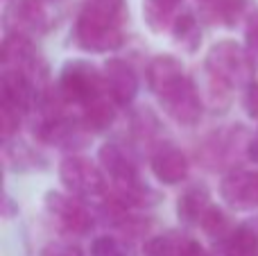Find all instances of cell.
I'll return each instance as SVG.
<instances>
[{
    "mask_svg": "<svg viewBox=\"0 0 258 256\" xmlns=\"http://www.w3.org/2000/svg\"><path fill=\"white\" fill-rule=\"evenodd\" d=\"M43 207L48 218L66 236H89L93 229V213L86 209V202L73 198L66 190H48L43 198Z\"/></svg>",
    "mask_w": 258,
    "mask_h": 256,
    "instance_id": "obj_7",
    "label": "cell"
},
{
    "mask_svg": "<svg viewBox=\"0 0 258 256\" xmlns=\"http://www.w3.org/2000/svg\"><path fill=\"white\" fill-rule=\"evenodd\" d=\"M134 125V134H136V139L141 141V143H154V136L156 132H159V120H156V116L150 111V109H141V111L134 116L132 120Z\"/></svg>",
    "mask_w": 258,
    "mask_h": 256,
    "instance_id": "obj_21",
    "label": "cell"
},
{
    "mask_svg": "<svg viewBox=\"0 0 258 256\" xmlns=\"http://www.w3.org/2000/svg\"><path fill=\"white\" fill-rule=\"evenodd\" d=\"M220 198L233 211H254L258 207V170L233 168L220 181Z\"/></svg>",
    "mask_w": 258,
    "mask_h": 256,
    "instance_id": "obj_9",
    "label": "cell"
},
{
    "mask_svg": "<svg viewBox=\"0 0 258 256\" xmlns=\"http://www.w3.org/2000/svg\"><path fill=\"white\" fill-rule=\"evenodd\" d=\"M150 168L156 181H161L165 186H177L181 181H186L188 175H190L188 157L172 143H161L159 148H154V152L150 157Z\"/></svg>",
    "mask_w": 258,
    "mask_h": 256,
    "instance_id": "obj_12",
    "label": "cell"
},
{
    "mask_svg": "<svg viewBox=\"0 0 258 256\" xmlns=\"http://www.w3.org/2000/svg\"><path fill=\"white\" fill-rule=\"evenodd\" d=\"M116 111H118V107L104 93L98 100L89 102L84 109H80V118L91 134H102V132H107L116 122Z\"/></svg>",
    "mask_w": 258,
    "mask_h": 256,
    "instance_id": "obj_15",
    "label": "cell"
},
{
    "mask_svg": "<svg viewBox=\"0 0 258 256\" xmlns=\"http://www.w3.org/2000/svg\"><path fill=\"white\" fill-rule=\"evenodd\" d=\"M245 48L258 66V7L251 9L245 18Z\"/></svg>",
    "mask_w": 258,
    "mask_h": 256,
    "instance_id": "obj_22",
    "label": "cell"
},
{
    "mask_svg": "<svg viewBox=\"0 0 258 256\" xmlns=\"http://www.w3.org/2000/svg\"><path fill=\"white\" fill-rule=\"evenodd\" d=\"M147 86L161 109L181 127H195L204 113V98L188 77L183 63L174 54H156L147 63Z\"/></svg>",
    "mask_w": 258,
    "mask_h": 256,
    "instance_id": "obj_1",
    "label": "cell"
},
{
    "mask_svg": "<svg viewBox=\"0 0 258 256\" xmlns=\"http://www.w3.org/2000/svg\"><path fill=\"white\" fill-rule=\"evenodd\" d=\"M98 163L109 179V188H127L143 181L136 159L120 143H104L98 152Z\"/></svg>",
    "mask_w": 258,
    "mask_h": 256,
    "instance_id": "obj_10",
    "label": "cell"
},
{
    "mask_svg": "<svg viewBox=\"0 0 258 256\" xmlns=\"http://www.w3.org/2000/svg\"><path fill=\"white\" fill-rule=\"evenodd\" d=\"M91 256H132L127 247V240H122L120 236L104 234L91 243Z\"/></svg>",
    "mask_w": 258,
    "mask_h": 256,
    "instance_id": "obj_20",
    "label": "cell"
},
{
    "mask_svg": "<svg viewBox=\"0 0 258 256\" xmlns=\"http://www.w3.org/2000/svg\"><path fill=\"white\" fill-rule=\"evenodd\" d=\"M170 32H172L174 43L181 50H186V52H197V48H200V43H202V27H200L197 16L190 9L177 14Z\"/></svg>",
    "mask_w": 258,
    "mask_h": 256,
    "instance_id": "obj_16",
    "label": "cell"
},
{
    "mask_svg": "<svg viewBox=\"0 0 258 256\" xmlns=\"http://www.w3.org/2000/svg\"><path fill=\"white\" fill-rule=\"evenodd\" d=\"M16 213H18V204H14V200L9 198L7 193H5L3 195V216L9 220V218H14Z\"/></svg>",
    "mask_w": 258,
    "mask_h": 256,
    "instance_id": "obj_27",
    "label": "cell"
},
{
    "mask_svg": "<svg viewBox=\"0 0 258 256\" xmlns=\"http://www.w3.org/2000/svg\"><path fill=\"white\" fill-rule=\"evenodd\" d=\"M104 75V91L113 100L118 109H125L136 100L138 95V73L134 71V66L120 57H111L104 61L102 66Z\"/></svg>",
    "mask_w": 258,
    "mask_h": 256,
    "instance_id": "obj_11",
    "label": "cell"
},
{
    "mask_svg": "<svg viewBox=\"0 0 258 256\" xmlns=\"http://www.w3.org/2000/svg\"><path fill=\"white\" fill-rule=\"evenodd\" d=\"M59 179L66 193L82 202L100 204L109 195V179L100 163L82 154H68L59 163Z\"/></svg>",
    "mask_w": 258,
    "mask_h": 256,
    "instance_id": "obj_4",
    "label": "cell"
},
{
    "mask_svg": "<svg viewBox=\"0 0 258 256\" xmlns=\"http://www.w3.org/2000/svg\"><path fill=\"white\" fill-rule=\"evenodd\" d=\"M220 256H258V216L240 222L220 247Z\"/></svg>",
    "mask_w": 258,
    "mask_h": 256,
    "instance_id": "obj_14",
    "label": "cell"
},
{
    "mask_svg": "<svg viewBox=\"0 0 258 256\" xmlns=\"http://www.w3.org/2000/svg\"><path fill=\"white\" fill-rule=\"evenodd\" d=\"M54 89L66 100V104L77 109H84L89 102L107 93L102 71L89 59H68L59 71Z\"/></svg>",
    "mask_w": 258,
    "mask_h": 256,
    "instance_id": "obj_5",
    "label": "cell"
},
{
    "mask_svg": "<svg viewBox=\"0 0 258 256\" xmlns=\"http://www.w3.org/2000/svg\"><path fill=\"white\" fill-rule=\"evenodd\" d=\"M50 30V18L43 0H12L5 12V32L39 39Z\"/></svg>",
    "mask_w": 258,
    "mask_h": 256,
    "instance_id": "obj_8",
    "label": "cell"
},
{
    "mask_svg": "<svg viewBox=\"0 0 258 256\" xmlns=\"http://www.w3.org/2000/svg\"><path fill=\"white\" fill-rule=\"evenodd\" d=\"M251 134L245 125H229L218 132H211L197 148V159L209 170H233L240 168L238 161L247 157V145Z\"/></svg>",
    "mask_w": 258,
    "mask_h": 256,
    "instance_id": "obj_6",
    "label": "cell"
},
{
    "mask_svg": "<svg viewBox=\"0 0 258 256\" xmlns=\"http://www.w3.org/2000/svg\"><path fill=\"white\" fill-rule=\"evenodd\" d=\"M181 256H213L200 240H195L192 236H186L183 240V247H181Z\"/></svg>",
    "mask_w": 258,
    "mask_h": 256,
    "instance_id": "obj_25",
    "label": "cell"
},
{
    "mask_svg": "<svg viewBox=\"0 0 258 256\" xmlns=\"http://www.w3.org/2000/svg\"><path fill=\"white\" fill-rule=\"evenodd\" d=\"M245 109L249 118H258V80L245 89Z\"/></svg>",
    "mask_w": 258,
    "mask_h": 256,
    "instance_id": "obj_24",
    "label": "cell"
},
{
    "mask_svg": "<svg viewBox=\"0 0 258 256\" xmlns=\"http://www.w3.org/2000/svg\"><path fill=\"white\" fill-rule=\"evenodd\" d=\"M204 12L213 23L224 27H236L242 18H247V0H211L204 5Z\"/></svg>",
    "mask_w": 258,
    "mask_h": 256,
    "instance_id": "obj_18",
    "label": "cell"
},
{
    "mask_svg": "<svg viewBox=\"0 0 258 256\" xmlns=\"http://www.w3.org/2000/svg\"><path fill=\"white\" fill-rule=\"evenodd\" d=\"M41 256H84V252L68 240H52L41 249Z\"/></svg>",
    "mask_w": 258,
    "mask_h": 256,
    "instance_id": "obj_23",
    "label": "cell"
},
{
    "mask_svg": "<svg viewBox=\"0 0 258 256\" xmlns=\"http://www.w3.org/2000/svg\"><path fill=\"white\" fill-rule=\"evenodd\" d=\"M213 207L211 193L204 184H195L186 188L177 200V218L186 227H200L206 211Z\"/></svg>",
    "mask_w": 258,
    "mask_h": 256,
    "instance_id": "obj_13",
    "label": "cell"
},
{
    "mask_svg": "<svg viewBox=\"0 0 258 256\" xmlns=\"http://www.w3.org/2000/svg\"><path fill=\"white\" fill-rule=\"evenodd\" d=\"M200 227H202V231L218 245V249L227 243L229 236H231L233 229H236V227L231 225V220H229L227 213H224L220 207H215V204L206 211V216H204V220H202Z\"/></svg>",
    "mask_w": 258,
    "mask_h": 256,
    "instance_id": "obj_19",
    "label": "cell"
},
{
    "mask_svg": "<svg viewBox=\"0 0 258 256\" xmlns=\"http://www.w3.org/2000/svg\"><path fill=\"white\" fill-rule=\"evenodd\" d=\"M125 0H84L73 25V43L84 52H116L125 43Z\"/></svg>",
    "mask_w": 258,
    "mask_h": 256,
    "instance_id": "obj_2",
    "label": "cell"
},
{
    "mask_svg": "<svg viewBox=\"0 0 258 256\" xmlns=\"http://www.w3.org/2000/svg\"><path fill=\"white\" fill-rule=\"evenodd\" d=\"M43 3H57V0H43Z\"/></svg>",
    "mask_w": 258,
    "mask_h": 256,
    "instance_id": "obj_29",
    "label": "cell"
},
{
    "mask_svg": "<svg viewBox=\"0 0 258 256\" xmlns=\"http://www.w3.org/2000/svg\"><path fill=\"white\" fill-rule=\"evenodd\" d=\"M204 73L211 84L224 91L247 89L254 82L256 63L249 57L245 45L231 39L218 41L209 48L204 59Z\"/></svg>",
    "mask_w": 258,
    "mask_h": 256,
    "instance_id": "obj_3",
    "label": "cell"
},
{
    "mask_svg": "<svg viewBox=\"0 0 258 256\" xmlns=\"http://www.w3.org/2000/svg\"><path fill=\"white\" fill-rule=\"evenodd\" d=\"M181 0H145L143 3V18L152 32L170 30L177 18V9Z\"/></svg>",
    "mask_w": 258,
    "mask_h": 256,
    "instance_id": "obj_17",
    "label": "cell"
},
{
    "mask_svg": "<svg viewBox=\"0 0 258 256\" xmlns=\"http://www.w3.org/2000/svg\"><path fill=\"white\" fill-rule=\"evenodd\" d=\"M247 159H249L254 166H258V130L251 134L249 145H247Z\"/></svg>",
    "mask_w": 258,
    "mask_h": 256,
    "instance_id": "obj_26",
    "label": "cell"
},
{
    "mask_svg": "<svg viewBox=\"0 0 258 256\" xmlns=\"http://www.w3.org/2000/svg\"><path fill=\"white\" fill-rule=\"evenodd\" d=\"M200 3H202V5H206V3H211V0H200Z\"/></svg>",
    "mask_w": 258,
    "mask_h": 256,
    "instance_id": "obj_28",
    "label": "cell"
}]
</instances>
